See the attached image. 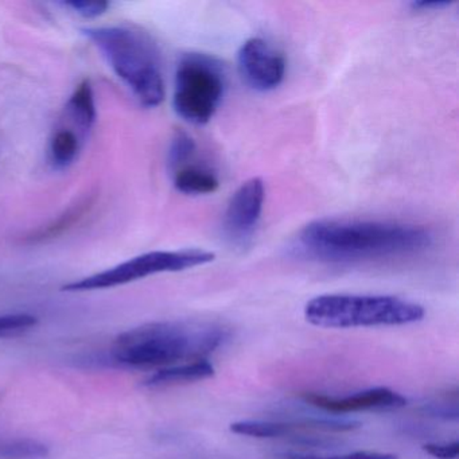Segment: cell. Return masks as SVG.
<instances>
[{
	"mask_svg": "<svg viewBox=\"0 0 459 459\" xmlns=\"http://www.w3.org/2000/svg\"><path fill=\"white\" fill-rule=\"evenodd\" d=\"M435 236L424 225L359 219L316 220L291 243L300 259L324 264H356L423 254Z\"/></svg>",
	"mask_w": 459,
	"mask_h": 459,
	"instance_id": "1",
	"label": "cell"
},
{
	"mask_svg": "<svg viewBox=\"0 0 459 459\" xmlns=\"http://www.w3.org/2000/svg\"><path fill=\"white\" fill-rule=\"evenodd\" d=\"M230 334L227 327L214 322H152L117 335L112 357L134 369H163L206 359Z\"/></svg>",
	"mask_w": 459,
	"mask_h": 459,
	"instance_id": "2",
	"label": "cell"
},
{
	"mask_svg": "<svg viewBox=\"0 0 459 459\" xmlns=\"http://www.w3.org/2000/svg\"><path fill=\"white\" fill-rule=\"evenodd\" d=\"M82 31L142 106L155 108L163 103L166 90L160 50L146 31L130 26H99Z\"/></svg>",
	"mask_w": 459,
	"mask_h": 459,
	"instance_id": "3",
	"label": "cell"
},
{
	"mask_svg": "<svg viewBox=\"0 0 459 459\" xmlns=\"http://www.w3.org/2000/svg\"><path fill=\"white\" fill-rule=\"evenodd\" d=\"M426 316L423 306L394 295L326 294L308 300L305 318L326 329L402 326Z\"/></svg>",
	"mask_w": 459,
	"mask_h": 459,
	"instance_id": "4",
	"label": "cell"
},
{
	"mask_svg": "<svg viewBox=\"0 0 459 459\" xmlns=\"http://www.w3.org/2000/svg\"><path fill=\"white\" fill-rule=\"evenodd\" d=\"M225 87L221 61L205 53H186L177 65L174 111L185 122L208 125L221 104Z\"/></svg>",
	"mask_w": 459,
	"mask_h": 459,
	"instance_id": "5",
	"label": "cell"
},
{
	"mask_svg": "<svg viewBox=\"0 0 459 459\" xmlns=\"http://www.w3.org/2000/svg\"><path fill=\"white\" fill-rule=\"evenodd\" d=\"M216 254L205 249L189 248L179 251H154L139 255L103 273L72 281L64 291L82 292L125 286L157 273H179L214 262Z\"/></svg>",
	"mask_w": 459,
	"mask_h": 459,
	"instance_id": "6",
	"label": "cell"
},
{
	"mask_svg": "<svg viewBox=\"0 0 459 459\" xmlns=\"http://www.w3.org/2000/svg\"><path fill=\"white\" fill-rule=\"evenodd\" d=\"M265 186L259 177L244 182L230 197L222 221L230 244L244 247L254 238L264 208Z\"/></svg>",
	"mask_w": 459,
	"mask_h": 459,
	"instance_id": "7",
	"label": "cell"
},
{
	"mask_svg": "<svg viewBox=\"0 0 459 459\" xmlns=\"http://www.w3.org/2000/svg\"><path fill=\"white\" fill-rule=\"evenodd\" d=\"M238 65L244 82L257 92H270L283 82L287 63L284 56L265 39L254 37L241 45Z\"/></svg>",
	"mask_w": 459,
	"mask_h": 459,
	"instance_id": "8",
	"label": "cell"
},
{
	"mask_svg": "<svg viewBox=\"0 0 459 459\" xmlns=\"http://www.w3.org/2000/svg\"><path fill=\"white\" fill-rule=\"evenodd\" d=\"M303 400L307 404L329 413L359 412V411L394 410L407 404L403 394L380 386L357 392L349 396H329L321 394H305Z\"/></svg>",
	"mask_w": 459,
	"mask_h": 459,
	"instance_id": "9",
	"label": "cell"
},
{
	"mask_svg": "<svg viewBox=\"0 0 459 459\" xmlns=\"http://www.w3.org/2000/svg\"><path fill=\"white\" fill-rule=\"evenodd\" d=\"M98 198V192H90L82 195L79 200L71 204L57 219L26 236L25 243L37 246V244L50 243V241L65 235L69 230L76 228L93 211Z\"/></svg>",
	"mask_w": 459,
	"mask_h": 459,
	"instance_id": "10",
	"label": "cell"
},
{
	"mask_svg": "<svg viewBox=\"0 0 459 459\" xmlns=\"http://www.w3.org/2000/svg\"><path fill=\"white\" fill-rule=\"evenodd\" d=\"M233 434L243 437H260V439H273V437H294V439L307 445H322L321 440L311 437V429H306L298 421H273V420H240L230 424Z\"/></svg>",
	"mask_w": 459,
	"mask_h": 459,
	"instance_id": "11",
	"label": "cell"
},
{
	"mask_svg": "<svg viewBox=\"0 0 459 459\" xmlns=\"http://www.w3.org/2000/svg\"><path fill=\"white\" fill-rule=\"evenodd\" d=\"M213 364L208 359H195V361L182 362L173 367L158 369L154 375L146 380L147 386L158 388V386L176 385V384L195 383V381L206 380L213 377Z\"/></svg>",
	"mask_w": 459,
	"mask_h": 459,
	"instance_id": "12",
	"label": "cell"
},
{
	"mask_svg": "<svg viewBox=\"0 0 459 459\" xmlns=\"http://www.w3.org/2000/svg\"><path fill=\"white\" fill-rule=\"evenodd\" d=\"M174 186L187 195H212L219 189L216 174L200 166H184L174 176Z\"/></svg>",
	"mask_w": 459,
	"mask_h": 459,
	"instance_id": "13",
	"label": "cell"
},
{
	"mask_svg": "<svg viewBox=\"0 0 459 459\" xmlns=\"http://www.w3.org/2000/svg\"><path fill=\"white\" fill-rule=\"evenodd\" d=\"M69 109L72 117L82 130L88 131L95 125L98 111H96L95 93L90 80L80 82L69 100Z\"/></svg>",
	"mask_w": 459,
	"mask_h": 459,
	"instance_id": "14",
	"label": "cell"
},
{
	"mask_svg": "<svg viewBox=\"0 0 459 459\" xmlns=\"http://www.w3.org/2000/svg\"><path fill=\"white\" fill-rule=\"evenodd\" d=\"M79 138L71 130H60L50 142V160L57 168H68L79 154Z\"/></svg>",
	"mask_w": 459,
	"mask_h": 459,
	"instance_id": "15",
	"label": "cell"
},
{
	"mask_svg": "<svg viewBox=\"0 0 459 459\" xmlns=\"http://www.w3.org/2000/svg\"><path fill=\"white\" fill-rule=\"evenodd\" d=\"M195 142L189 134L184 131H177L171 139L170 149H169V165L173 169L184 168L185 163L195 155Z\"/></svg>",
	"mask_w": 459,
	"mask_h": 459,
	"instance_id": "16",
	"label": "cell"
},
{
	"mask_svg": "<svg viewBox=\"0 0 459 459\" xmlns=\"http://www.w3.org/2000/svg\"><path fill=\"white\" fill-rule=\"evenodd\" d=\"M39 325V318L31 314H4L0 316V338L23 334Z\"/></svg>",
	"mask_w": 459,
	"mask_h": 459,
	"instance_id": "17",
	"label": "cell"
},
{
	"mask_svg": "<svg viewBox=\"0 0 459 459\" xmlns=\"http://www.w3.org/2000/svg\"><path fill=\"white\" fill-rule=\"evenodd\" d=\"M278 459H399V456L389 453L377 451H354V453L340 454V455H313V454L281 453L276 455Z\"/></svg>",
	"mask_w": 459,
	"mask_h": 459,
	"instance_id": "18",
	"label": "cell"
},
{
	"mask_svg": "<svg viewBox=\"0 0 459 459\" xmlns=\"http://www.w3.org/2000/svg\"><path fill=\"white\" fill-rule=\"evenodd\" d=\"M64 6L68 7L76 14L82 15V18H88V20L101 17L109 9L108 2H103V0H95V2L74 0V2H65Z\"/></svg>",
	"mask_w": 459,
	"mask_h": 459,
	"instance_id": "19",
	"label": "cell"
},
{
	"mask_svg": "<svg viewBox=\"0 0 459 459\" xmlns=\"http://www.w3.org/2000/svg\"><path fill=\"white\" fill-rule=\"evenodd\" d=\"M424 453L435 459H456L459 454V442L427 443L423 446Z\"/></svg>",
	"mask_w": 459,
	"mask_h": 459,
	"instance_id": "20",
	"label": "cell"
},
{
	"mask_svg": "<svg viewBox=\"0 0 459 459\" xmlns=\"http://www.w3.org/2000/svg\"><path fill=\"white\" fill-rule=\"evenodd\" d=\"M429 415L437 416V418H443L446 420H456L458 419V410L455 407H448L447 404H429V407L424 408Z\"/></svg>",
	"mask_w": 459,
	"mask_h": 459,
	"instance_id": "21",
	"label": "cell"
},
{
	"mask_svg": "<svg viewBox=\"0 0 459 459\" xmlns=\"http://www.w3.org/2000/svg\"><path fill=\"white\" fill-rule=\"evenodd\" d=\"M450 6V2H442V0H432V2L421 0V2H412V4H411V7H412L413 10H418V12H437V10L439 12V10Z\"/></svg>",
	"mask_w": 459,
	"mask_h": 459,
	"instance_id": "22",
	"label": "cell"
}]
</instances>
